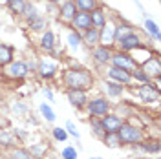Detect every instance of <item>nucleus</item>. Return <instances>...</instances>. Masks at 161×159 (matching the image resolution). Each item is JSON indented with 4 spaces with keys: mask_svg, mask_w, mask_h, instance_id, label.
<instances>
[{
    "mask_svg": "<svg viewBox=\"0 0 161 159\" xmlns=\"http://www.w3.org/2000/svg\"><path fill=\"white\" fill-rule=\"evenodd\" d=\"M123 123H125V117L115 112H110V113L101 117V126L104 130V134H117V130L121 128Z\"/></svg>",
    "mask_w": 161,
    "mask_h": 159,
    "instance_id": "12",
    "label": "nucleus"
},
{
    "mask_svg": "<svg viewBox=\"0 0 161 159\" xmlns=\"http://www.w3.org/2000/svg\"><path fill=\"white\" fill-rule=\"evenodd\" d=\"M80 39H82V44L86 46V48H95V46H99V30H95V28H90V30L82 31L80 33Z\"/></svg>",
    "mask_w": 161,
    "mask_h": 159,
    "instance_id": "21",
    "label": "nucleus"
},
{
    "mask_svg": "<svg viewBox=\"0 0 161 159\" xmlns=\"http://www.w3.org/2000/svg\"><path fill=\"white\" fill-rule=\"evenodd\" d=\"M2 70V75L8 77L11 80H24L28 75H30V68H28V62L22 59H15L11 60L8 66L0 68Z\"/></svg>",
    "mask_w": 161,
    "mask_h": 159,
    "instance_id": "5",
    "label": "nucleus"
},
{
    "mask_svg": "<svg viewBox=\"0 0 161 159\" xmlns=\"http://www.w3.org/2000/svg\"><path fill=\"white\" fill-rule=\"evenodd\" d=\"M64 130L68 132V137H73L75 141H80V132H79L77 124H75L73 121H66V124H64Z\"/></svg>",
    "mask_w": 161,
    "mask_h": 159,
    "instance_id": "40",
    "label": "nucleus"
},
{
    "mask_svg": "<svg viewBox=\"0 0 161 159\" xmlns=\"http://www.w3.org/2000/svg\"><path fill=\"white\" fill-rule=\"evenodd\" d=\"M117 135H119L121 143H123V146H136L137 143H141L143 139H147V135H145V130L137 126V124H134L130 121H125L123 124H121V128L117 130Z\"/></svg>",
    "mask_w": 161,
    "mask_h": 159,
    "instance_id": "2",
    "label": "nucleus"
},
{
    "mask_svg": "<svg viewBox=\"0 0 161 159\" xmlns=\"http://www.w3.org/2000/svg\"><path fill=\"white\" fill-rule=\"evenodd\" d=\"M26 4H28V0H11L9 4H8V9L15 17H22V13L26 9Z\"/></svg>",
    "mask_w": 161,
    "mask_h": 159,
    "instance_id": "32",
    "label": "nucleus"
},
{
    "mask_svg": "<svg viewBox=\"0 0 161 159\" xmlns=\"http://www.w3.org/2000/svg\"><path fill=\"white\" fill-rule=\"evenodd\" d=\"M40 15V11H39V8L35 6V4H31V2H28L26 4V9H24V13H22V19H24V22L28 24L30 20H33V19H37Z\"/></svg>",
    "mask_w": 161,
    "mask_h": 159,
    "instance_id": "33",
    "label": "nucleus"
},
{
    "mask_svg": "<svg viewBox=\"0 0 161 159\" xmlns=\"http://www.w3.org/2000/svg\"><path fill=\"white\" fill-rule=\"evenodd\" d=\"M60 159H79V150L73 145H66L60 150Z\"/></svg>",
    "mask_w": 161,
    "mask_h": 159,
    "instance_id": "39",
    "label": "nucleus"
},
{
    "mask_svg": "<svg viewBox=\"0 0 161 159\" xmlns=\"http://www.w3.org/2000/svg\"><path fill=\"white\" fill-rule=\"evenodd\" d=\"M75 15H77V8H75L73 0H64L59 8H57V17L64 24H71V20H73Z\"/></svg>",
    "mask_w": 161,
    "mask_h": 159,
    "instance_id": "16",
    "label": "nucleus"
},
{
    "mask_svg": "<svg viewBox=\"0 0 161 159\" xmlns=\"http://www.w3.org/2000/svg\"><path fill=\"white\" fill-rule=\"evenodd\" d=\"M104 77H106L108 80H114V82H117V84H121V86H125V88L132 84L130 73L125 71V70H119V68H114V66H108V68H106Z\"/></svg>",
    "mask_w": 161,
    "mask_h": 159,
    "instance_id": "14",
    "label": "nucleus"
},
{
    "mask_svg": "<svg viewBox=\"0 0 161 159\" xmlns=\"http://www.w3.org/2000/svg\"><path fill=\"white\" fill-rule=\"evenodd\" d=\"M136 95H137L139 101L145 102V104H158V102H159V97H161V90L156 88L150 80V82H147V84H137Z\"/></svg>",
    "mask_w": 161,
    "mask_h": 159,
    "instance_id": "6",
    "label": "nucleus"
},
{
    "mask_svg": "<svg viewBox=\"0 0 161 159\" xmlns=\"http://www.w3.org/2000/svg\"><path fill=\"white\" fill-rule=\"evenodd\" d=\"M11 60H15V48L9 44L0 42V68L8 66Z\"/></svg>",
    "mask_w": 161,
    "mask_h": 159,
    "instance_id": "23",
    "label": "nucleus"
},
{
    "mask_svg": "<svg viewBox=\"0 0 161 159\" xmlns=\"http://www.w3.org/2000/svg\"><path fill=\"white\" fill-rule=\"evenodd\" d=\"M125 90H126L125 86H121L114 80H108V79L103 80V93H104L106 99H121L125 95Z\"/></svg>",
    "mask_w": 161,
    "mask_h": 159,
    "instance_id": "17",
    "label": "nucleus"
},
{
    "mask_svg": "<svg viewBox=\"0 0 161 159\" xmlns=\"http://www.w3.org/2000/svg\"><path fill=\"white\" fill-rule=\"evenodd\" d=\"M139 68L148 75L150 80L161 79V60H159V55L158 53H154L152 57H148L147 60H143L139 64Z\"/></svg>",
    "mask_w": 161,
    "mask_h": 159,
    "instance_id": "10",
    "label": "nucleus"
},
{
    "mask_svg": "<svg viewBox=\"0 0 161 159\" xmlns=\"http://www.w3.org/2000/svg\"><path fill=\"white\" fill-rule=\"evenodd\" d=\"M11 132H13V135L17 137L19 143H24V141L28 139V132H26L24 128H15V130H11Z\"/></svg>",
    "mask_w": 161,
    "mask_h": 159,
    "instance_id": "41",
    "label": "nucleus"
},
{
    "mask_svg": "<svg viewBox=\"0 0 161 159\" xmlns=\"http://www.w3.org/2000/svg\"><path fill=\"white\" fill-rule=\"evenodd\" d=\"M101 141H103L104 146H108V148H119V146H123V143H121L117 134H104Z\"/></svg>",
    "mask_w": 161,
    "mask_h": 159,
    "instance_id": "35",
    "label": "nucleus"
},
{
    "mask_svg": "<svg viewBox=\"0 0 161 159\" xmlns=\"http://www.w3.org/2000/svg\"><path fill=\"white\" fill-rule=\"evenodd\" d=\"M90 159H103V157H99V156H93V157H90Z\"/></svg>",
    "mask_w": 161,
    "mask_h": 159,
    "instance_id": "45",
    "label": "nucleus"
},
{
    "mask_svg": "<svg viewBox=\"0 0 161 159\" xmlns=\"http://www.w3.org/2000/svg\"><path fill=\"white\" fill-rule=\"evenodd\" d=\"M66 99L75 110L82 112L90 97H88V91H84V90H66Z\"/></svg>",
    "mask_w": 161,
    "mask_h": 159,
    "instance_id": "13",
    "label": "nucleus"
},
{
    "mask_svg": "<svg viewBox=\"0 0 161 159\" xmlns=\"http://www.w3.org/2000/svg\"><path fill=\"white\" fill-rule=\"evenodd\" d=\"M84 112H86L88 119H90V117L101 119L103 115H106V113L112 112V102H110V99H106L104 95H95V97H90V99H88L86 106H84Z\"/></svg>",
    "mask_w": 161,
    "mask_h": 159,
    "instance_id": "3",
    "label": "nucleus"
},
{
    "mask_svg": "<svg viewBox=\"0 0 161 159\" xmlns=\"http://www.w3.org/2000/svg\"><path fill=\"white\" fill-rule=\"evenodd\" d=\"M70 28L77 33H82V31L90 30L92 28V20H90V13H82V11H77V15L73 17Z\"/></svg>",
    "mask_w": 161,
    "mask_h": 159,
    "instance_id": "19",
    "label": "nucleus"
},
{
    "mask_svg": "<svg viewBox=\"0 0 161 159\" xmlns=\"http://www.w3.org/2000/svg\"><path fill=\"white\" fill-rule=\"evenodd\" d=\"M88 124H90V128H92V134H93L97 139H103L104 130H103V126H101V119H97V117H90V119H88Z\"/></svg>",
    "mask_w": 161,
    "mask_h": 159,
    "instance_id": "37",
    "label": "nucleus"
},
{
    "mask_svg": "<svg viewBox=\"0 0 161 159\" xmlns=\"http://www.w3.org/2000/svg\"><path fill=\"white\" fill-rule=\"evenodd\" d=\"M39 48L42 53H48V55H51L55 51V48H57V37H55L53 30H46V31L40 33Z\"/></svg>",
    "mask_w": 161,
    "mask_h": 159,
    "instance_id": "15",
    "label": "nucleus"
},
{
    "mask_svg": "<svg viewBox=\"0 0 161 159\" xmlns=\"http://www.w3.org/2000/svg\"><path fill=\"white\" fill-rule=\"evenodd\" d=\"M28 150H30V154H31V157L33 159H42L44 156H46V152H48V145H44V143L30 145Z\"/></svg>",
    "mask_w": 161,
    "mask_h": 159,
    "instance_id": "31",
    "label": "nucleus"
},
{
    "mask_svg": "<svg viewBox=\"0 0 161 159\" xmlns=\"http://www.w3.org/2000/svg\"><path fill=\"white\" fill-rule=\"evenodd\" d=\"M42 95H44V97H46V101H48V102H53V101H55V97H53V91H51L50 88H42Z\"/></svg>",
    "mask_w": 161,
    "mask_h": 159,
    "instance_id": "42",
    "label": "nucleus"
},
{
    "mask_svg": "<svg viewBox=\"0 0 161 159\" xmlns=\"http://www.w3.org/2000/svg\"><path fill=\"white\" fill-rule=\"evenodd\" d=\"M37 75H39L42 80H51L57 77V73H59V62L57 60L50 59V57H46V59H40L37 62Z\"/></svg>",
    "mask_w": 161,
    "mask_h": 159,
    "instance_id": "7",
    "label": "nucleus"
},
{
    "mask_svg": "<svg viewBox=\"0 0 161 159\" xmlns=\"http://www.w3.org/2000/svg\"><path fill=\"white\" fill-rule=\"evenodd\" d=\"M9 108H11V112H13L15 115H19V117H26V115L30 113V106H28L24 101H11Z\"/></svg>",
    "mask_w": 161,
    "mask_h": 159,
    "instance_id": "29",
    "label": "nucleus"
},
{
    "mask_svg": "<svg viewBox=\"0 0 161 159\" xmlns=\"http://www.w3.org/2000/svg\"><path fill=\"white\" fill-rule=\"evenodd\" d=\"M9 2H11V0H0V4H6V6H8Z\"/></svg>",
    "mask_w": 161,
    "mask_h": 159,
    "instance_id": "44",
    "label": "nucleus"
},
{
    "mask_svg": "<svg viewBox=\"0 0 161 159\" xmlns=\"http://www.w3.org/2000/svg\"><path fill=\"white\" fill-rule=\"evenodd\" d=\"M46 28H48V19H44L42 15L28 22V30L31 33H42V31H46Z\"/></svg>",
    "mask_w": 161,
    "mask_h": 159,
    "instance_id": "27",
    "label": "nucleus"
},
{
    "mask_svg": "<svg viewBox=\"0 0 161 159\" xmlns=\"http://www.w3.org/2000/svg\"><path fill=\"white\" fill-rule=\"evenodd\" d=\"M46 2H48V4H51V6H57V8H59L64 0H46Z\"/></svg>",
    "mask_w": 161,
    "mask_h": 159,
    "instance_id": "43",
    "label": "nucleus"
},
{
    "mask_svg": "<svg viewBox=\"0 0 161 159\" xmlns=\"http://www.w3.org/2000/svg\"><path fill=\"white\" fill-rule=\"evenodd\" d=\"M2 156H4V150L0 148V157H2Z\"/></svg>",
    "mask_w": 161,
    "mask_h": 159,
    "instance_id": "46",
    "label": "nucleus"
},
{
    "mask_svg": "<svg viewBox=\"0 0 161 159\" xmlns=\"http://www.w3.org/2000/svg\"><path fill=\"white\" fill-rule=\"evenodd\" d=\"M130 77H132V82L136 80L137 84H147V82H150V79H148V75L145 73V71L141 70L139 66H136L134 70L130 71Z\"/></svg>",
    "mask_w": 161,
    "mask_h": 159,
    "instance_id": "36",
    "label": "nucleus"
},
{
    "mask_svg": "<svg viewBox=\"0 0 161 159\" xmlns=\"http://www.w3.org/2000/svg\"><path fill=\"white\" fill-rule=\"evenodd\" d=\"M39 113H40V117L46 121V123H55L57 121V113H55V110L51 108V104L50 102H40L39 104Z\"/></svg>",
    "mask_w": 161,
    "mask_h": 159,
    "instance_id": "26",
    "label": "nucleus"
},
{
    "mask_svg": "<svg viewBox=\"0 0 161 159\" xmlns=\"http://www.w3.org/2000/svg\"><path fill=\"white\" fill-rule=\"evenodd\" d=\"M108 11H106V8L101 4V6H97L95 9L90 11V20H92V28H95V30H101V28H104V24L108 22Z\"/></svg>",
    "mask_w": 161,
    "mask_h": 159,
    "instance_id": "18",
    "label": "nucleus"
},
{
    "mask_svg": "<svg viewBox=\"0 0 161 159\" xmlns=\"http://www.w3.org/2000/svg\"><path fill=\"white\" fill-rule=\"evenodd\" d=\"M77 11H82V13H90L92 9H95L97 6H101L99 0H73Z\"/></svg>",
    "mask_w": 161,
    "mask_h": 159,
    "instance_id": "28",
    "label": "nucleus"
},
{
    "mask_svg": "<svg viewBox=\"0 0 161 159\" xmlns=\"http://www.w3.org/2000/svg\"><path fill=\"white\" fill-rule=\"evenodd\" d=\"M112 48H106V46H95L90 50V57H92V62L97 66V68H103V66H108L110 64V59H112Z\"/></svg>",
    "mask_w": 161,
    "mask_h": 159,
    "instance_id": "11",
    "label": "nucleus"
},
{
    "mask_svg": "<svg viewBox=\"0 0 161 159\" xmlns=\"http://www.w3.org/2000/svg\"><path fill=\"white\" fill-rule=\"evenodd\" d=\"M143 30H145V33L148 35V39H154L156 42H159L161 33H159V26H158V22H154L152 19H145L143 20Z\"/></svg>",
    "mask_w": 161,
    "mask_h": 159,
    "instance_id": "24",
    "label": "nucleus"
},
{
    "mask_svg": "<svg viewBox=\"0 0 161 159\" xmlns=\"http://www.w3.org/2000/svg\"><path fill=\"white\" fill-rule=\"evenodd\" d=\"M0 159H2V157H0Z\"/></svg>",
    "mask_w": 161,
    "mask_h": 159,
    "instance_id": "47",
    "label": "nucleus"
},
{
    "mask_svg": "<svg viewBox=\"0 0 161 159\" xmlns=\"http://www.w3.org/2000/svg\"><path fill=\"white\" fill-rule=\"evenodd\" d=\"M108 66H114V68H119V70H125L130 73L136 66H137V62L134 60L130 53H125V51H119V50H114L112 51V59H110V64Z\"/></svg>",
    "mask_w": 161,
    "mask_h": 159,
    "instance_id": "8",
    "label": "nucleus"
},
{
    "mask_svg": "<svg viewBox=\"0 0 161 159\" xmlns=\"http://www.w3.org/2000/svg\"><path fill=\"white\" fill-rule=\"evenodd\" d=\"M51 137L57 143H66L68 141V132L64 130V126H55V128H51Z\"/></svg>",
    "mask_w": 161,
    "mask_h": 159,
    "instance_id": "38",
    "label": "nucleus"
},
{
    "mask_svg": "<svg viewBox=\"0 0 161 159\" xmlns=\"http://www.w3.org/2000/svg\"><path fill=\"white\" fill-rule=\"evenodd\" d=\"M145 46H150V44H147V42H145V39L141 37L139 31L134 30L132 33L125 35V37H121V39L117 40V42H115L114 50L125 51V53H132V51L139 50V48H145Z\"/></svg>",
    "mask_w": 161,
    "mask_h": 159,
    "instance_id": "4",
    "label": "nucleus"
},
{
    "mask_svg": "<svg viewBox=\"0 0 161 159\" xmlns=\"http://www.w3.org/2000/svg\"><path fill=\"white\" fill-rule=\"evenodd\" d=\"M8 157L9 159H33L30 150L24 148V146H15V148L8 150Z\"/></svg>",
    "mask_w": 161,
    "mask_h": 159,
    "instance_id": "30",
    "label": "nucleus"
},
{
    "mask_svg": "<svg viewBox=\"0 0 161 159\" xmlns=\"http://www.w3.org/2000/svg\"><path fill=\"white\" fill-rule=\"evenodd\" d=\"M99 44L114 50V46H115V19L108 17V22L104 24V28L99 30Z\"/></svg>",
    "mask_w": 161,
    "mask_h": 159,
    "instance_id": "9",
    "label": "nucleus"
},
{
    "mask_svg": "<svg viewBox=\"0 0 161 159\" xmlns=\"http://www.w3.org/2000/svg\"><path fill=\"white\" fill-rule=\"evenodd\" d=\"M136 148L139 150V152H143V154H148V156H158L161 150V145L158 139H143L141 143L136 145Z\"/></svg>",
    "mask_w": 161,
    "mask_h": 159,
    "instance_id": "20",
    "label": "nucleus"
},
{
    "mask_svg": "<svg viewBox=\"0 0 161 159\" xmlns=\"http://www.w3.org/2000/svg\"><path fill=\"white\" fill-rule=\"evenodd\" d=\"M19 146V141L13 135L11 130H0V148L2 150H11Z\"/></svg>",
    "mask_w": 161,
    "mask_h": 159,
    "instance_id": "22",
    "label": "nucleus"
},
{
    "mask_svg": "<svg viewBox=\"0 0 161 159\" xmlns=\"http://www.w3.org/2000/svg\"><path fill=\"white\" fill-rule=\"evenodd\" d=\"M95 84V77L88 68H80V66H73L62 73V86L64 90H88L93 88Z\"/></svg>",
    "mask_w": 161,
    "mask_h": 159,
    "instance_id": "1",
    "label": "nucleus"
},
{
    "mask_svg": "<svg viewBox=\"0 0 161 159\" xmlns=\"http://www.w3.org/2000/svg\"><path fill=\"white\" fill-rule=\"evenodd\" d=\"M66 42H68V46H70L71 50H79L80 46H82V39H80V33H77V31L71 30L68 35H66Z\"/></svg>",
    "mask_w": 161,
    "mask_h": 159,
    "instance_id": "34",
    "label": "nucleus"
},
{
    "mask_svg": "<svg viewBox=\"0 0 161 159\" xmlns=\"http://www.w3.org/2000/svg\"><path fill=\"white\" fill-rule=\"evenodd\" d=\"M134 30H136V28L132 26L128 20H125V19L115 20V42H117V40H119L121 37H125V35L132 33Z\"/></svg>",
    "mask_w": 161,
    "mask_h": 159,
    "instance_id": "25",
    "label": "nucleus"
}]
</instances>
